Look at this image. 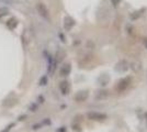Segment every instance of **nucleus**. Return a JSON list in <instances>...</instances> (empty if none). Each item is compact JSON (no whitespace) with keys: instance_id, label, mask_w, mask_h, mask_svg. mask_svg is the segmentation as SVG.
<instances>
[{"instance_id":"f257e3e1","label":"nucleus","mask_w":147,"mask_h":132,"mask_svg":"<svg viewBox=\"0 0 147 132\" xmlns=\"http://www.w3.org/2000/svg\"><path fill=\"white\" fill-rule=\"evenodd\" d=\"M131 84H132V78H131L129 76H127V77H124V78L120 79V81L117 83L115 89H117V91L122 93V91L126 90V89L129 87V85H131Z\"/></svg>"},{"instance_id":"f03ea898","label":"nucleus","mask_w":147,"mask_h":132,"mask_svg":"<svg viewBox=\"0 0 147 132\" xmlns=\"http://www.w3.org/2000/svg\"><path fill=\"white\" fill-rule=\"evenodd\" d=\"M45 56H46V61H47V73L49 74H53L55 72L56 66H57V62H56L55 57L52 56L49 53L45 52Z\"/></svg>"},{"instance_id":"7ed1b4c3","label":"nucleus","mask_w":147,"mask_h":132,"mask_svg":"<svg viewBox=\"0 0 147 132\" xmlns=\"http://www.w3.org/2000/svg\"><path fill=\"white\" fill-rule=\"evenodd\" d=\"M36 11L44 20L49 21V19H51V18H49V9H47V7L45 6L44 3H42V2L36 3Z\"/></svg>"},{"instance_id":"20e7f679","label":"nucleus","mask_w":147,"mask_h":132,"mask_svg":"<svg viewBox=\"0 0 147 132\" xmlns=\"http://www.w3.org/2000/svg\"><path fill=\"white\" fill-rule=\"evenodd\" d=\"M87 118L92 121H104L108 119V116L103 112H97V111H90L87 113Z\"/></svg>"},{"instance_id":"39448f33","label":"nucleus","mask_w":147,"mask_h":132,"mask_svg":"<svg viewBox=\"0 0 147 132\" xmlns=\"http://www.w3.org/2000/svg\"><path fill=\"white\" fill-rule=\"evenodd\" d=\"M129 68V64L126 60H121L120 62H117L115 65V70L117 73H126Z\"/></svg>"},{"instance_id":"423d86ee","label":"nucleus","mask_w":147,"mask_h":132,"mask_svg":"<svg viewBox=\"0 0 147 132\" xmlns=\"http://www.w3.org/2000/svg\"><path fill=\"white\" fill-rule=\"evenodd\" d=\"M88 97H89L88 90H79L77 94L75 95V100L77 102H84L88 99Z\"/></svg>"},{"instance_id":"0eeeda50","label":"nucleus","mask_w":147,"mask_h":132,"mask_svg":"<svg viewBox=\"0 0 147 132\" xmlns=\"http://www.w3.org/2000/svg\"><path fill=\"white\" fill-rule=\"evenodd\" d=\"M70 73H71V65L69 63L63 64L59 69V75L61 77H67L68 75H70Z\"/></svg>"},{"instance_id":"6e6552de","label":"nucleus","mask_w":147,"mask_h":132,"mask_svg":"<svg viewBox=\"0 0 147 132\" xmlns=\"http://www.w3.org/2000/svg\"><path fill=\"white\" fill-rule=\"evenodd\" d=\"M63 25H64V29L66 31H70L74 28V25H75V20L71 17L67 16V17L64 18V23H63Z\"/></svg>"},{"instance_id":"1a4fd4ad","label":"nucleus","mask_w":147,"mask_h":132,"mask_svg":"<svg viewBox=\"0 0 147 132\" xmlns=\"http://www.w3.org/2000/svg\"><path fill=\"white\" fill-rule=\"evenodd\" d=\"M59 90H61V94L63 96H67L70 91V85H69V82L67 81H63L59 84Z\"/></svg>"},{"instance_id":"9d476101","label":"nucleus","mask_w":147,"mask_h":132,"mask_svg":"<svg viewBox=\"0 0 147 132\" xmlns=\"http://www.w3.org/2000/svg\"><path fill=\"white\" fill-rule=\"evenodd\" d=\"M110 97V93L108 91V90H105V89H101V90H98L97 91V94H96V100H105V99H108Z\"/></svg>"},{"instance_id":"9b49d317","label":"nucleus","mask_w":147,"mask_h":132,"mask_svg":"<svg viewBox=\"0 0 147 132\" xmlns=\"http://www.w3.org/2000/svg\"><path fill=\"white\" fill-rule=\"evenodd\" d=\"M51 125V120L49 118H46V119H44L42 122H38V123H35V125H33L32 126V130H38V129H41V128H43L45 126H49Z\"/></svg>"},{"instance_id":"f8f14e48","label":"nucleus","mask_w":147,"mask_h":132,"mask_svg":"<svg viewBox=\"0 0 147 132\" xmlns=\"http://www.w3.org/2000/svg\"><path fill=\"white\" fill-rule=\"evenodd\" d=\"M6 24L10 30H14L18 26V20L16 19V18H10V19L7 21Z\"/></svg>"},{"instance_id":"ddd939ff","label":"nucleus","mask_w":147,"mask_h":132,"mask_svg":"<svg viewBox=\"0 0 147 132\" xmlns=\"http://www.w3.org/2000/svg\"><path fill=\"white\" fill-rule=\"evenodd\" d=\"M129 68L132 69L133 72H135V73H138L142 69V63L140 61H135V62H133L129 65Z\"/></svg>"},{"instance_id":"4468645a","label":"nucleus","mask_w":147,"mask_h":132,"mask_svg":"<svg viewBox=\"0 0 147 132\" xmlns=\"http://www.w3.org/2000/svg\"><path fill=\"white\" fill-rule=\"evenodd\" d=\"M98 82H99V85H101V86H105V85H108L109 82H110V77L104 74V75L99 77Z\"/></svg>"},{"instance_id":"2eb2a0df","label":"nucleus","mask_w":147,"mask_h":132,"mask_svg":"<svg viewBox=\"0 0 147 132\" xmlns=\"http://www.w3.org/2000/svg\"><path fill=\"white\" fill-rule=\"evenodd\" d=\"M9 12H10L9 8H7V7H0V19L3 18V17H6Z\"/></svg>"},{"instance_id":"dca6fc26","label":"nucleus","mask_w":147,"mask_h":132,"mask_svg":"<svg viewBox=\"0 0 147 132\" xmlns=\"http://www.w3.org/2000/svg\"><path fill=\"white\" fill-rule=\"evenodd\" d=\"M47 83H49V77H47V75H44L40 78L38 85H40V86H46V85H47Z\"/></svg>"},{"instance_id":"f3484780","label":"nucleus","mask_w":147,"mask_h":132,"mask_svg":"<svg viewBox=\"0 0 147 132\" xmlns=\"http://www.w3.org/2000/svg\"><path fill=\"white\" fill-rule=\"evenodd\" d=\"M142 16V13L141 11H134V12H132L131 14H129V18H131V20H137L140 17Z\"/></svg>"},{"instance_id":"a211bd4d","label":"nucleus","mask_w":147,"mask_h":132,"mask_svg":"<svg viewBox=\"0 0 147 132\" xmlns=\"http://www.w3.org/2000/svg\"><path fill=\"white\" fill-rule=\"evenodd\" d=\"M13 127H16V123H14V122H11V123H10L9 126H7L6 128L3 129V130H1L0 132H10L11 130H12Z\"/></svg>"},{"instance_id":"6ab92c4d","label":"nucleus","mask_w":147,"mask_h":132,"mask_svg":"<svg viewBox=\"0 0 147 132\" xmlns=\"http://www.w3.org/2000/svg\"><path fill=\"white\" fill-rule=\"evenodd\" d=\"M71 129H73L74 131H76V132H80V131H81L80 125H78V123H73V125H71Z\"/></svg>"},{"instance_id":"aec40b11","label":"nucleus","mask_w":147,"mask_h":132,"mask_svg":"<svg viewBox=\"0 0 147 132\" xmlns=\"http://www.w3.org/2000/svg\"><path fill=\"white\" fill-rule=\"evenodd\" d=\"M125 30H126V32H127L129 34H133V31H134V28H133V25L126 24V26H125Z\"/></svg>"},{"instance_id":"412c9836","label":"nucleus","mask_w":147,"mask_h":132,"mask_svg":"<svg viewBox=\"0 0 147 132\" xmlns=\"http://www.w3.org/2000/svg\"><path fill=\"white\" fill-rule=\"evenodd\" d=\"M120 3H121V0H111V5L114 7V8L119 7Z\"/></svg>"},{"instance_id":"4be33fe9","label":"nucleus","mask_w":147,"mask_h":132,"mask_svg":"<svg viewBox=\"0 0 147 132\" xmlns=\"http://www.w3.org/2000/svg\"><path fill=\"white\" fill-rule=\"evenodd\" d=\"M55 132H67V128L66 127H59Z\"/></svg>"},{"instance_id":"5701e85b","label":"nucleus","mask_w":147,"mask_h":132,"mask_svg":"<svg viewBox=\"0 0 147 132\" xmlns=\"http://www.w3.org/2000/svg\"><path fill=\"white\" fill-rule=\"evenodd\" d=\"M36 109H37V105H35V104H33V105H32V106L30 107V110L32 111V112L36 111Z\"/></svg>"},{"instance_id":"b1692460","label":"nucleus","mask_w":147,"mask_h":132,"mask_svg":"<svg viewBox=\"0 0 147 132\" xmlns=\"http://www.w3.org/2000/svg\"><path fill=\"white\" fill-rule=\"evenodd\" d=\"M143 42H144V45H145V47L147 49V38L144 39V41H143Z\"/></svg>"},{"instance_id":"393cba45","label":"nucleus","mask_w":147,"mask_h":132,"mask_svg":"<svg viewBox=\"0 0 147 132\" xmlns=\"http://www.w3.org/2000/svg\"><path fill=\"white\" fill-rule=\"evenodd\" d=\"M59 38L61 39V41H63V42H65V41H66V40H65V38H64V35H63V34H59Z\"/></svg>"},{"instance_id":"a878e982","label":"nucleus","mask_w":147,"mask_h":132,"mask_svg":"<svg viewBox=\"0 0 147 132\" xmlns=\"http://www.w3.org/2000/svg\"><path fill=\"white\" fill-rule=\"evenodd\" d=\"M145 119H146V122H147V112L145 113Z\"/></svg>"}]
</instances>
